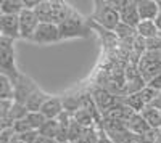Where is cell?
<instances>
[{"instance_id":"cell-22","label":"cell","mask_w":161,"mask_h":143,"mask_svg":"<svg viewBox=\"0 0 161 143\" xmlns=\"http://www.w3.org/2000/svg\"><path fill=\"white\" fill-rule=\"evenodd\" d=\"M0 100H11L13 101V82L10 77L0 72Z\"/></svg>"},{"instance_id":"cell-13","label":"cell","mask_w":161,"mask_h":143,"mask_svg":"<svg viewBox=\"0 0 161 143\" xmlns=\"http://www.w3.org/2000/svg\"><path fill=\"white\" fill-rule=\"evenodd\" d=\"M137 10L140 21H155L159 15L158 2L155 0H137Z\"/></svg>"},{"instance_id":"cell-24","label":"cell","mask_w":161,"mask_h":143,"mask_svg":"<svg viewBox=\"0 0 161 143\" xmlns=\"http://www.w3.org/2000/svg\"><path fill=\"white\" fill-rule=\"evenodd\" d=\"M39 134L44 137H50V138H57L58 134V121L57 119H47L45 124L39 129Z\"/></svg>"},{"instance_id":"cell-10","label":"cell","mask_w":161,"mask_h":143,"mask_svg":"<svg viewBox=\"0 0 161 143\" xmlns=\"http://www.w3.org/2000/svg\"><path fill=\"white\" fill-rule=\"evenodd\" d=\"M119 21L123 24L130 26L134 29L137 28L139 23H140L139 10H137V0H129V3L119 11Z\"/></svg>"},{"instance_id":"cell-37","label":"cell","mask_w":161,"mask_h":143,"mask_svg":"<svg viewBox=\"0 0 161 143\" xmlns=\"http://www.w3.org/2000/svg\"><path fill=\"white\" fill-rule=\"evenodd\" d=\"M155 143H161V132L158 130V134H156V138H155Z\"/></svg>"},{"instance_id":"cell-23","label":"cell","mask_w":161,"mask_h":143,"mask_svg":"<svg viewBox=\"0 0 161 143\" xmlns=\"http://www.w3.org/2000/svg\"><path fill=\"white\" fill-rule=\"evenodd\" d=\"M28 113H29V111L26 109V106H24V105L13 101L11 109H10V113H8V118H7V119H8L11 124H15V122H18V121L24 119L26 116H28Z\"/></svg>"},{"instance_id":"cell-7","label":"cell","mask_w":161,"mask_h":143,"mask_svg":"<svg viewBox=\"0 0 161 143\" xmlns=\"http://www.w3.org/2000/svg\"><path fill=\"white\" fill-rule=\"evenodd\" d=\"M31 42H34L37 45H48V44L61 42L58 26L52 24V23H40L31 39Z\"/></svg>"},{"instance_id":"cell-12","label":"cell","mask_w":161,"mask_h":143,"mask_svg":"<svg viewBox=\"0 0 161 143\" xmlns=\"http://www.w3.org/2000/svg\"><path fill=\"white\" fill-rule=\"evenodd\" d=\"M73 7L61 0H50V11H52V24H61L69 16Z\"/></svg>"},{"instance_id":"cell-41","label":"cell","mask_w":161,"mask_h":143,"mask_svg":"<svg viewBox=\"0 0 161 143\" xmlns=\"http://www.w3.org/2000/svg\"><path fill=\"white\" fill-rule=\"evenodd\" d=\"M159 132H161V129H159Z\"/></svg>"},{"instance_id":"cell-29","label":"cell","mask_w":161,"mask_h":143,"mask_svg":"<svg viewBox=\"0 0 161 143\" xmlns=\"http://www.w3.org/2000/svg\"><path fill=\"white\" fill-rule=\"evenodd\" d=\"M11 105H13L11 100H0V119H7L8 118Z\"/></svg>"},{"instance_id":"cell-32","label":"cell","mask_w":161,"mask_h":143,"mask_svg":"<svg viewBox=\"0 0 161 143\" xmlns=\"http://www.w3.org/2000/svg\"><path fill=\"white\" fill-rule=\"evenodd\" d=\"M97 143H114L108 135H106V132L103 130V129H100V134H98V141Z\"/></svg>"},{"instance_id":"cell-11","label":"cell","mask_w":161,"mask_h":143,"mask_svg":"<svg viewBox=\"0 0 161 143\" xmlns=\"http://www.w3.org/2000/svg\"><path fill=\"white\" fill-rule=\"evenodd\" d=\"M64 111L63 108V100L60 97H55V95H50V98L42 105L40 108V113L44 114L45 119H58V116Z\"/></svg>"},{"instance_id":"cell-35","label":"cell","mask_w":161,"mask_h":143,"mask_svg":"<svg viewBox=\"0 0 161 143\" xmlns=\"http://www.w3.org/2000/svg\"><path fill=\"white\" fill-rule=\"evenodd\" d=\"M152 106L161 111V93H158V97H156V98L152 101Z\"/></svg>"},{"instance_id":"cell-31","label":"cell","mask_w":161,"mask_h":143,"mask_svg":"<svg viewBox=\"0 0 161 143\" xmlns=\"http://www.w3.org/2000/svg\"><path fill=\"white\" fill-rule=\"evenodd\" d=\"M39 3H40V0H23V5L26 10H36Z\"/></svg>"},{"instance_id":"cell-30","label":"cell","mask_w":161,"mask_h":143,"mask_svg":"<svg viewBox=\"0 0 161 143\" xmlns=\"http://www.w3.org/2000/svg\"><path fill=\"white\" fill-rule=\"evenodd\" d=\"M150 88H153V90H156L158 93H161V74H158L156 77H153V79L147 84Z\"/></svg>"},{"instance_id":"cell-27","label":"cell","mask_w":161,"mask_h":143,"mask_svg":"<svg viewBox=\"0 0 161 143\" xmlns=\"http://www.w3.org/2000/svg\"><path fill=\"white\" fill-rule=\"evenodd\" d=\"M159 50H161V39H159V35L145 40V51H159Z\"/></svg>"},{"instance_id":"cell-6","label":"cell","mask_w":161,"mask_h":143,"mask_svg":"<svg viewBox=\"0 0 161 143\" xmlns=\"http://www.w3.org/2000/svg\"><path fill=\"white\" fill-rule=\"evenodd\" d=\"M39 88V85L34 82V79H31L26 74H19L18 79L13 82V101L15 103H21L24 105L26 100L31 97L32 92Z\"/></svg>"},{"instance_id":"cell-17","label":"cell","mask_w":161,"mask_h":143,"mask_svg":"<svg viewBox=\"0 0 161 143\" xmlns=\"http://www.w3.org/2000/svg\"><path fill=\"white\" fill-rule=\"evenodd\" d=\"M136 31H137V35L140 39H143V40H148V39L156 37L159 34L155 21H140L139 26L136 28Z\"/></svg>"},{"instance_id":"cell-15","label":"cell","mask_w":161,"mask_h":143,"mask_svg":"<svg viewBox=\"0 0 161 143\" xmlns=\"http://www.w3.org/2000/svg\"><path fill=\"white\" fill-rule=\"evenodd\" d=\"M50 98V95L48 93H45L42 88H37L36 92H32L31 93V97L26 100V103H24V106H26V109H28L29 113H36V111H40V108H42V105Z\"/></svg>"},{"instance_id":"cell-4","label":"cell","mask_w":161,"mask_h":143,"mask_svg":"<svg viewBox=\"0 0 161 143\" xmlns=\"http://www.w3.org/2000/svg\"><path fill=\"white\" fill-rule=\"evenodd\" d=\"M139 74L145 84H148L153 77L161 74V50L159 51H145L137 61Z\"/></svg>"},{"instance_id":"cell-36","label":"cell","mask_w":161,"mask_h":143,"mask_svg":"<svg viewBox=\"0 0 161 143\" xmlns=\"http://www.w3.org/2000/svg\"><path fill=\"white\" fill-rule=\"evenodd\" d=\"M155 24H156V28H158V32H161V13L158 15V18L155 19Z\"/></svg>"},{"instance_id":"cell-39","label":"cell","mask_w":161,"mask_h":143,"mask_svg":"<svg viewBox=\"0 0 161 143\" xmlns=\"http://www.w3.org/2000/svg\"><path fill=\"white\" fill-rule=\"evenodd\" d=\"M158 35H159V39H161V32H159V34H158Z\"/></svg>"},{"instance_id":"cell-1","label":"cell","mask_w":161,"mask_h":143,"mask_svg":"<svg viewBox=\"0 0 161 143\" xmlns=\"http://www.w3.org/2000/svg\"><path fill=\"white\" fill-rule=\"evenodd\" d=\"M60 37L61 40H69V39H87L92 35V28L89 18L82 16L80 13L73 8L69 16L66 18L61 24H58Z\"/></svg>"},{"instance_id":"cell-8","label":"cell","mask_w":161,"mask_h":143,"mask_svg":"<svg viewBox=\"0 0 161 143\" xmlns=\"http://www.w3.org/2000/svg\"><path fill=\"white\" fill-rule=\"evenodd\" d=\"M19 39H24V40H31L36 29H37V26L40 24L37 16H36V13L34 10H23L19 13Z\"/></svg>"},{"instance_id":"cell-16","label":"cell","mask_w":161,"mask_h":143,"mask_svg":"<svg viewBox=\"0 0 161 143\" xmlns=\"http://www.w3.org/2000/svg\"><path fill=\"white\" fill-rule=\"evenodd\" d=\"M142 118L145 119V122L148 124L153 130H159L161 129V111L153 108L152 105H147L143 109H142Z\"/></svg>"},{"instance_id":"cell-28","label":"cell","mask_w":161,"mask_h":143,"mask_svg":"<svg viewBox=\"0 0 161 143\" xmlns=\"http://www.w3.org/2000/svg\"><path fill=\"white\" fill-rule=\"evenodd\" d=\"M37 137H39V132L37 130H29V132H24V134L16 135V138L19 141H23V143H36Z\"/></svg>"},{"instance_id":"cell-26","label":"cell","mask_w":161,"mask_h":143,"mask_svg":"<svg viewBox=\"0 0 161 143\" xmlns=\"http://www.w3.org/2000/svg\"><path fill=\"white\" fill-rule=\"evenodd\" d=\"M82 132H84V129L80 127L74 119H71V122H69V125H68V141L73 143V141L79 140L80 135H82Z\"/></svg>"},{"instance_id":"cell-40","label":"cell","mask_w":161,"mask_h":143,"mask_svg":"<svg viewBox=\"0 0 161 143\" xmlns=\"http://www.w3.org/2000/svg\"><path fill=\"white\" fill-rule=\"evenodd\" d=\"M0 39H2V34H0Z\"/></svg>"},{"instance_id":"cell-5","label":"cell","mask_w":161,"mask_h":143,"mask_svg":"<svg viewBox=\"0 0 161 143\" xmlns=\"http://www.w3.org/2000/svg\"><path fill=\"white\" fill-rule=\"evenodd\" d=\"M90 95H92L93 101H95V106L102 116L123 103V97H118L116 93L110 92L106 88H93Z\"/></svg>"},{"instance_id":"cell-34","label":"cell","mask_w":161,"mask_h":143,"mask_svg":"<svg viewBox=\"0 0 161 143\" xmlns=\"http://www.w3.org/2000/svg\"><path fill=\"white\" fill-rule=\"evenodd\" d=\"M36 143H58V141H57L55 138H50V137H44V135H40V134H39V137H37Z\"/></svg>"},{"instance_id":"cell-38","label":"cell","mask_w":161,"mask_h":143,"mask_svg":"<svg viewBox=\"0 0 161 143\" xmlns=\"http://www.w3.org/2000/svg\"><path fill=\"white\" fill-rule=\"evenodd\" d=\"M158 8H159V13H161V0H158Z\"/></svg>"},{"instance_id":"cell-19","label":"cell","mask_w":161,"mask_h":143,"mask_svg":"<svg viewBox=\"0 0 161 143\" xmlns=\"http://www.w3.org/2000/svg\"><path fill=\"white\" fill-rule=\"evenodd\" d=\"M113 32H114L116 39H118V40H121V42L134 40V39L137 37V31L134 29V28H130V26H127V24H123V23H119Z\"/></svg>"},{"instance_id":"cell-14","label":"cell","mask_w":161,"mask_h":143,"mask_svg":"<svg viewBox=\"0 0 161 143\" xmlns=\"http://www.w3.org/2000/svg\"><path fill=\"white\" fill-rule=\"evenodd\" d=\"M127 130H129L132 135L140 137V135L148 134L150 130H153V129L145 122V119L142 118V114H140V113H136V114H134L132 118L127 121Z\"/></svg>"},{"instance_id":"cell-18","label":"cell","mask_w":161,"mask_h":143,"mask_svg":"<svg viewBox=\"0 0 161 143\" xmlns=\"http://www.w3.org/2000/svg\"><path fill=\"white\" fill-rule=\"evenodd\" d=\"M3 15L8 16H19V13L24 10L23 0H2V7H0Z\"/></svg>"},{"instance_id":"cell-21","label":"cell","mask_w":161,"mask_h":143,"mask_svg":"<svg viewBox=\"0 0 161 143\" xmlns=\"http://www.w3.org/2000/svg\"><path fill=\"white\" fill-rule=\"evenodd\" d=\"M39 23H52V11H50V0H40V3L34 10Z\"/></svg>"},{"instance_id":"cell-3","label":"cell","mask_w":161,"mask_h":143,"mask_svg":"<svg viewBox=\"0 0 161 143\" xmlns=\"http://www.w3.org/2000/svg\"><path fill=\"white\" fill-rule=\"evenodd\" d=\"M0 72L10 77L11 82L18 79L21 74L16 68V53H15V40L7 37L0 39Z\"/></svg>"},{"instance_id":"cell-33","label":"cell","mask_w":161,"mask_h":143,"mask_svg":"<svg viewBox=\"0 0 161 143\" xmlns=\"http://www.w3.org/2000/svg\"><path fill=\"white\" fill-rule=\"evenodd\" d=\"M127 3H129V0H111V5H113L118 11H121Z\"/></svg>"},{"instance_id":"cell-25","label":"cell","mask_w":161,"mask_h":143,"mask_svg":"<svg viewBox=\"0 0 161 143\" xmlns=\"http://www.w3.org/2000/svg\"><path fill=\"white\" fill-rule=\"evenodd\" d=\"M26 121H28V124L31 125L32 130H37L39 132V129L42 127L45 124V118H44V114L40 113V111H36V113H28V116L24 118Z\"/></svg>"},{"instance_id":"cell-20","label":"cell","mask_w":161,"mask_h":143,"mask_svg":"<svg viewBox=\"0 0 161 143\" xmlns=\"http://www.w3.org/2000/svg\"><path fill=\"white\" fill-rule=\"evenodd\" d=\"M123 103L127 108H130L134 113H142V109L147 106L145 101L140 97V93H130V95L123 97Z\"/></svg>"},{"instance_id":"cell-9","label":"cell","mask_w":161,"mask_h":143,"mask_svg":"<svg viewBox=\"0 0 161 143\" xmlns=\"http://www.w3.org/2000/svg\"><path fill=\"white\" fill-rule=\"evenodd\" d=\"M0 34H2V37L11 39V40L19 39V19H18V16L3 15L2 21H0Z\"/></svg>"},{"instance_id":"cell-2","label":"cell","mask_w":161,"mask_h":143,"mask_svg":"<svg viewBox=\"0 0 161 143\" xmlns=\"http://www.w3.org/2000/svg\"><path fill=\"white\" fill-rule=\"evenodd\" d=\"M89 19L106 31H114L119 21V11L111 5V0H95Z\"/></svg>"}]
</instances>
